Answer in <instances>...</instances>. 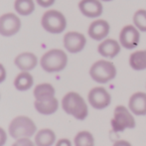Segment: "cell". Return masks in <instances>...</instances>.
<instances>
[{
    "label": "cell",
    "mask_w": 146,
    "mask_h": 146,
    "mask_svg": "<svg viewBox=\"0 0 146 146\" xmlns=\"http://www.w3.org/2000/svg\"><path fill=\"white\" fill-rule=\"evenodd\" d=\"M7 141V134L6 131L2 127H0V146H4Z\"/></svg>",
    "instance_id": "4316f807"
},
{
    "label": "cell",
    "mask_w": 146,
    "mask_h": 146,
    "mask_svg": "<svg viewBox=\"0 0 146 146\" xmlns=\"http://www.w3.org/2000/svg\"><path fill=\"white\" fill-rule=\"evenodd\" d=\"M0 98H1V94H0Z\"/></svg>",
    "instance_id": "4dcf8cb0"
},
{
    "label": "cell",
    "mask_w": 146,
    "mask_h": 146,
    "mask_svg": "<svg viewBox=\"0 0 146 146\" xmlns=\"http://www.w3.org/2000/svg\"><path fill=\"white\" fill-rule=\"evenodd\" d=\"M79 9L85 17L96 19L102 16L104 6L100 0H81L79 2Z\"/></svg>",
    "instance_id": "7c38bea8"
},
{
    "label": "cell",
    "mask_w": 146,
    "mask_h": 146,
    "mask_svg": "<svg viewBox=\"0 0 146 146\" xmlns=\"http://www.w3.org/2000/svg\"><path fill=\"white\" fill-rule=\"evenodd\" d=\"M33 85H34V78L30 72L21 71V73L18 74L14 80V87L20 92H26L30 90Z\"/></svg>",
    "instance_id": "ac0fdd59"
},
{
    "label": "cell",
    "mask_w": 146,
    "mask_h": 146,
    "mask_svg": "<svg viewBox=\"0 0 146 146\" xmlns=\"http://www.w3.org/2000/svg\"><path fill=\"white\" fill-rule=\"evenodd\" d=\"M133 25L140 32L146 33V10L138 9L133 15Z\"/></svg>",
    "instance_id": "603a6c76"
},
{
    "label": "cell",
    "mask_w": 146,
    "mask_h": 146,
    "mask_svg": "<svg viewBox=\"0 0 146 146\" xmlns=\"http://www.w3.org/2000/svg\"><path fill=\"white\" fill-rule=\"evenodd\" d=\"M74 144L75 146H94V137L88 130L80 131L75 136Z\"/></svg>",
    "instance_id": "7402d4cb"
},
{
    "label": "cell",
    "mask_w": 146,
    "mask_h": 146,
    "mask_svg": "<svg viewBox=\"0 0 146 146\" xmlns=\"http://www.w3.org/2000/svg\"><path fill=\"white\" fill-rule=\"evenodd\" d=\"M22 22L18 15L8 12L0 16V35L4 37H12L21 29Z\"/></svg>",
    "instance_id": "ba28073f"
},
{
    "label": "cell",
    "mask_w": 146,
    "mask_h": 146,
    "mask_svg": "<svg viewBox=\"0 0 146 146\" xmlns=\"http://www.w3.org/2000/svg\"><path fill=\"white\" fill-rule=\"evenodd\" d=\"M88 102L94 110H102L111 104V96L104 87H94L88 92Z\"/></svg>",
    "instance_id": "52a82bcc"
},
{
    "label": "cell",
    "mask_w": 146,
    "mask_h": 146,
    "mask_svg": "<svg viewBox=\"0 0 146 146\" xmlns=\"http://www.w3.org/2000/svg\"><path fill=\"white\" fill-rule=\"evenodd\" d=\"M56 146H73V145H72V142L70 139L62 138L56 142Z\"/></svg>",
    "instance_id": "83f0119b"
},
{
    "label": "cell",
    "mask_w": 146,
    "mask_h": 146,
    "mask_svg": "<svg viewBox=\"0 0 146 146\" xmlns=\"http://www.w3.org/2000/svg\"><path fill=\"white\" fill-rule=\"evenodd\" d=\"M117 70L112 62L108 60H98L92 65L90 76L96 83L108 84L116 77Z\"/></svg>",
    "instance_id": "277c9868"
},
{
    "label": "cell",
    "mask_w": 146,
    "mask_h": 146,
    "mask_svg": "<svg viewBox=\"0 0 146 146\" xmlns=\"http://www.w3.org/2000/svg\"><path fill=\"white\" fill-rule=\"evenodd\" d=\"M64 47L69 53L77 54L85 49L87 45V38L81 32L70 31L64 36Z\"/></svg>",
    "instance_id": "30bf717a"
},
{
    "label": "cell",
    "mask_w": 146,
    "mask_h": 146,
    "mask_svg": "<svg viewBox=\"0 0 146 146\" xmlns=\"http://www.w3.org/2000/svg\"><path fill=\"white\" fill-rule=\"evenodd\" d=\"M118 41L122 48L133 50L139 45L140 31L134 25H125L119 32Z\"/></svg>",
    "instance_id": "9c48e42d"
},
{
    "label": "cell",
    "mask_w": 146,
    "mask_h": 146,
    "mask_svg": "<svg viewBox=\"0 0 146 146\" xmlns=\"http://www.w3.org/2000/svg\"><path fill=\"white\" fill-rule=\"evenodd\" d=\"M55 94H56L55 88L48 83H43L36 86L33 92L35 100H44L47 98H51L55 96Z\"/></svg>",
    "instance_id": "d6986e66"
},
{
    "label": "cell",
    "mask_w": 146,
    "mask_h": 146,
    "mask_svg": "<svg viewBox=\"0 0 146 146\" xmlns=\"http://www.w3.org/2000/svg\"><path fill=\"white\" fill-rule=\"evenodd\" d=\"M34 108L39 113L43 115H51L59 108V100L56 96L44 100H35Z\"/></svg>",
    "instance_id": "2e32d148"
},
{
    "label": "cell",
    "mask_w": 146,
    "mask_h": 146,
    "mask_svg": "<svg viewBox=\"0 0 146 146\" xmlns=\"http://www.w3.org/2000/svg\"><path fill=\"white\" fill-rule=\"evenodd\" d=\"M15 66L20 71L30 72L38 65V57L31 52H23L16 56L14 60Z\"/></svg>",
    "instance_id": "9a60e30c"
},
{
    "label": "cell",
    "mask_w": 146,
    "mask_h": 146,
    "mask_svg": "<svg viewBox=\"0 0 146 146\" xmlns=\"http://www.w3.org/2000/svg\"><path fill=\"white\" fill-rule=\"evenodd\" d=\"M14 9L20 16H29L35 10L34 0H15Z\"/></svg>",
    "instance_id": "44dd1931"
},
{
    "label": "cell",
    "mask_w": 146,
    "mask_h": 146,
    "mask_svg": "<svg viewBox=\"0 0 146 146\" xmlns=\"http://www.w3.org/2000/svg\"><path fill=\"white\" fill-rule=\"evenodd\" d=\"M37 126L35 122L26 115H19L12 119L8 127V132L10 136L14 139L31 138L36 134Z\"/></svg>",
    "instance_id": "3957f363"
},
{
    "label": "cell",
    "mask_w": 146,
    "mask_h": 146,
    "mask_svg": "<svg viewBox=\"0 0 146 146\" xmlns=\"http://www.w3.org/2000/svg\"><path fill=\"white\" fill-rule=\"evenodd\" d=\"M36 146H52L56 142V133L50 128H43L35 134Z\"/></svg>",
    "instance_id": "e0dca14e"
},
{
    "label": "cell",
    "mask_w": 146,
    "mask_h": 146,
    "mask_svg": "<svg viewBox=\"0 0 146 146\" xmlns=\"http://www.w3.org/2000/svg\"><path fill=\"white\" fill-rule=\"evenodd\" d=\"M102 2H110V1H112V0H100Z\"/></svg>",
    "instance_id": "f546056e"
},
{
    "label": "cell",
    "mask_w": 146,
    "mask_h": 146,
    "mask_svg": "<svg viewBox=\"0 0 146 146\" xmlns=\"http://www.w3.org/2000/svg\"><path fill=\"white\" fill-rule=\"evenodd\" d=\"M62 108L78 120H85L88 115V106L85 98L76 92H70L62 98Z\"/></svg>",
    "instance_id": "6da1fadb"
},
{
    "label": "cell",
    "mask_w": 146,
    "mask_h": 146,
    "mask_svg": "<svg viewBox=\"0 0 146 146\" xmlns=\"http://www.w3.org/2000/svg\"><path fill=\"white\" fill-rule=\"evenodd\" d=\"M40 65L47 73H59L67 67L68 55L62 49H51L41 57Z\"/></svg>",
    "instance_id": "7a4b0ae2"
},
{
    "label": "cell",
    "mask_w": 146,
    "mask_h": 146,
    "mask_svg": "<svg viewBox=\"0 0 146 146\" xmlns=\"http://www.w3.org/2000/svg\"><path fill=\"white\" fill-rule=\"evenodd\" d=\"M128 108L134 115L142 116L146 114V94L143 92H134L129 98Z\"/></svg>",
    "instance_id": "5bb4252c"
},
{
    "label": "cell",
    "mask_w": 146,
    "mask_h": 146,
    "mask_svg": "<svg viewBox=\"0 0 146 146\" xmlns=\"http://www.w3.org/2000/svg\"><path fill=\"white\" fill-rule=\"evenodd\" d=\"M6 77H7V72H6V69H5V67H4L3 64L0 63V84H2L4 81H5Z\"/></svg>",
    "instance_id": "484cf974"
},
{
    "label": "cell",
    "mask_w": 146,
    "mask_h": 146,
    "mask_svg": "<svg viewBox=\"0 0 146 146\" xmlns=\"http://www.w3.org/2000/svg\"><path fill=\"white\" fill-rule=\"evenodd\" d=\"M41 25L50 34H61L67 28V18L59 10H47L41 18Z\"/></svg>",
    "instance_id": "5b68a950"
},
{
    "label": "cell",
    "mask_w": 146,
    "mask_h": 146,
    "mask_svg": "<svg viewBox=\"0 0 146 146\" xmlns=\"http://www.w3.org/2000/svg\"><path fill=\"white\" fill-rule=\"evenodd\" d=\"M110 25L104 19H96L90 24L88 29V34L90 39L94 41H102L106 39L108 35L110 34Z\"/></svg>",
    "instance_id": "8fae6325"
},
{
    "label": "cell",
    "mask_w": 146,
    "mask_h": 146,
    "mask_svg": "<svg viewBox=\"0 0 146 146\" xmlns=\"http://www.w3.org/2000/svg\"><path fill=\"white\" fill-rule=\"evenodd\" d=\"M36 3L38 4L39 6L43 8H49L51 6H53L56 2V0H35Z\"/></svg>",
    "instance_id": "d4e9b609"
},
{
    "label": "cell",
    "mask_w": 146,
    "mask_h": 146,
    "mask_svg": "<svg viewBox=\"0 0 146 146\" xmlns=\"http://www.w3.org/2000/svg\"><path fill=\"white\" fill-rule=\"evenodd\" d=\"M112 130L114 132H122L125 129H132L136 126L134 114L128 108L124 106H117L114 108L113 117L110 120Z\"/></svg>",
    "instance_id": "8992f818"
},
{
    "label": "cell",
    "mask_w": 146,
    "mask_h": 146,
    "mask_svg": "<svg viewBox=\"0 0 146 146\" xmlns=\"http://www.w3.org/2000/svg\"><path fill=\"white\" fill-rule=\"evenodd\" d=\"M121 45L119 41L114 39L106 38L100 41L98 47V52L102 57L106 59H113L120 53Z\"/></svg>",
    "instance_id": "4fadbf2b"
},
{
    "label": "cell",
    "mask_w": 146,
    "mask_h": 146,
    "mask_svg": "<svg viewBox=\"0 0 146 146\" xmlns=\"http://www.w3.org/2000/svg\"><path fill=\"white\" fill-rule=\"evenodd\" d=\"M112 146H132V144L129 141L124 140V139H120V140L115 141Z\"/></svg>",
    "instance_id": "f1b7e54d"
},
{
    "label": "cell",
    "mask_w": 146,
    "mask_h": 146,
    "mask_svg": "<svg viewBox=\"0 0 146 146\" xmlns=\"http://www.w3.org/2000/svg\"><path fill=\"white\" fill-rule=\"evenodd\" d=\"M12 146H36V144L30 138L26 137V138L16 139V141L12 144Z\"/></svg>",
    "instance_id": "cb8c5ba5"
},
{
    "label": "cell",
    "mask_w": 146,
    "mask_h": 146,
    "mask_svg": "<svg viewBox=\"0 0 146 146\" xmlns=\"http://www.w3.org/2000/svg\"><path fill=\"white\" fill-rule=\"evenodd\" d=\"M129 66L134 71L146 70V50H138L133 52L129 57Z\"/></svg>",
    "instance_id": "ffe728a7"
}]
</instances>
